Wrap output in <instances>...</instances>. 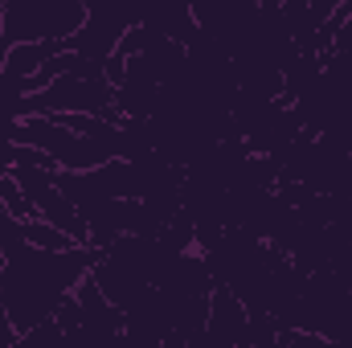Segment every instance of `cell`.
Segmentation results:
<instances>
[{"instance_id": "obj_4", "label": "cell", "mask_w": 352, "mask_h": 348, "mask_svg": "<svg viewBox=\"0 0 352 348\" xmlns=\"http://www.w3.org/2000/svg\"><path fill=\"white\" fill-rule=\"evenodd\" d=\"M25 242L29 246H45V250H70V246H82L78 238H70L66 230H58V226H50L45 217H29L25 221Z\"/></svg>"}, {"instance_id": "obj_6", "label": "cell", "mask_w": 352, "mask_h": 348, "mask_svg": "<svg viewBox=\"0 0 352 348\" xmlns=\"http://www.w3.org/2000/svg\"><path fill=\"white\" fill-rule=\"evenodd\" d=\"M336 8H340V0H311V21H316V25H324Z\"/></svg>"}, {"instance_id": "obj_2", "label": "cell", "mask_w": 352, "mask_h": 348, "mask_svg": "<svg viewBox=\"0 0 352 348\" xmlns=\"http://www.w3.org/2000/svg\"><path fill=\"white\" fill-rule=\"evenodd\" d=\"M54 320L62 324L66 340H74V336H90V340L123 336V312H119V303H111L107 291L90 274L74 287V295H66V303L58 307Z\"/></svg>"}, {"instance_id": "obj_5", "label": "cell", "mask_w": 352, "mask_h": 348, "mask_svg": "<svg viewBox=\"0 0 352 348\" xmlns=\"http://www.w3.org/2000/svg\"><path fill=\"white\" fill-rule=\"evenodd\" d=\"M16 345H21V332H16V324L8 320L4 303H0V348H16Z\"/></svg>"}, {"instance_id": "obj_1", "label": "cell", "mask_w": 352, "mask_h": 348, "mask_svg": "<svg viewBox=\"0 0 352 348\" xmlns=\"http://www.w3.org/2000/svg\"><path fill=\"white\" fill-rule=\"evenodd\" d=\"M98 259V246H70V250H45V246H21L0 266V303L16 332L37 328L41 320H54L66 295L90 274Z\"/></svg>"}, {"instance_id": "obj_7", "label": "cell", "mask_w": 352, "mask_h": 348, "mask_svg": "<svg viewBox=\"0 0 352 348\" xmlns=\"http://www.w3.org/2000/svg\"><path fill=\"white\" fill-rule=\"evenodd\" d=\"M0 266H4V250H0Z\"/></svg>"}, {"instance_id": "obj_3", "label": "cell", "mask_w": 352, "mask_h": 348, "mask_svg": "<svg viewBox=\"0 0 352 348\" xmlns=\"http://www.w3.org/2000/svg\"><path fill=\"white\" fill-rule=\"evenodd\" d=\"M12 176L21 180L25 197L33 201V213L45 217L50 226L66 230L70 238H78L82 246H90V230H87V217L78 213V205L66 197V188L58 184V168H33V164H21L12 168Z\"/></svg>"}]
</instances>
